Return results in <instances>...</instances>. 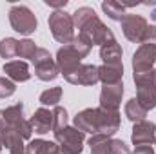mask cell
<instances>
[{"instance_id": "cell-2", "label": "cell", "mask_w": 156, "mask_h": 154, "mask_svg": "<svg viewBox=\"0 0 156 154\" xmlns=\"http://www.w3.org/2000/svg\"><path fill=\"white\" fill-rule=\"evenodd\" d=\"M71 16H73V22H75V29H78V35H82L91 45H100L102 47L104 44L115 40L113 31L98 18L94 9L83 5V7H78Z\"/></svg>"}, {"instance_id": "cell-21", "label": "cell", "mask_w": 156, "mask_h": 154, "mask_svg": "<svg viewBox=\"0 0 156 154\" xmlns=\"http://www.w3.org/2000/svg\"><path fill=\"white\" fill-rule=\"evenodd\" d=\"M102 9L104 13L111 18V20H116V22H122V18L125 16V4L122 2H116V0H105L102 2Z\"/></svg>"}, {"instance_id": "cell-6", "label": "cell", "mask_w": 156, "mask_h": 154, "mask_svg": "<svg viewBox=\"0 0 156 154\" xmlns=\"http://www.w3.org/2000/svg\"><path fill=\"white\" fill-rule=\"evenodd\" d=\"M31 62L35 65V75L42 82H53L55 78L60 75L56 60H53L51 53L47 49H44V47L37 49V53H35V56H33Z\"/></svg>"}, {"instance_id": "cell-14", "label": "cell", "mask_w": 156, "mask_h": 154, "mask_svg": "<svg viewBox=\"0 0 156 154\" xmlns=\"http://www.w3.org/2000/svg\"><path fill=\"white\" fill-rule=\"evenodd\" d=\"M80 64H82V56L73 47V44H67V45L58 49V53H56V65H58V71L62 75L71 73L73 69H76Z\"/></svg>"}, {"instance_id": "cell-36", "label": "cell", "mask_w": 156, "mask_h": 154, "mask_svg": "<svg viewBox=\"0 0 156 154\" xmlns=\"http://www.w3.org/2000/svg\"><path fill=\"white\" fill-rule=\"evenodd\" d=\"M153 18H154V20H156V11H154V13H153Z\"/></svg>"}, {"instance_id": "cell-19", "label": "cell", "mask_w": 156, "mask_h": 154, "mask_svg": "<svg viewBox=\"0 0 156 154\" xmlns=\"http://www.w3.org/2000/svg\"><path fill=\"white\" fill-rule=\"evenodd\" d=\"M26 154H62L56 142H45V140H33L26 145Z\"/></svg>"}, {"instance_id": "cell-27", "label": "cell", "mask_w": 156, "mask_h": 154, "mask_svg": "<svg viewBox=\"0 0 156 154\" xmlns=\"http://www.w3.org/2000/svg\"><path fill=\"white\" fill-rule=\"evenodd\" d=\"M67 127V111L60 105H55L53 109V132Z\"/></svg>"}, {"instance_id": "cell-8", "label": "cell", "mask_w": 156, "mask_h": 154, "mask_svg": "<svg viewBox=\"0 0 156 154\" xmlns=\"http://www.w3.org/2000/svg\"><path fill=\"white\" fill-rule=\"evenodd\" d=\"M120 24H122V31H123L125 38L129 40V42H133V44H140V45H142L144 35H145V31H147V27H149L147 20H145L142 15H133V13H129V15H125V16L122 18Z\"/></svg>"}, {"instance_id": "cell-3", "label": "cell", "mask_w": 156, "mask_h": 154, "mask_svg": "<svg viewBox=\"0 0 156 154\" xmlns=\"http://www.w3.org/2000/svg\"><path fill=\"white\" fill-rule=\"evenodd\" d=\"M49 29H51V35L53 38L64 45L71 44L75 40V22H73V16L69 13H66L64 9H58V11H53L49 15Z\"/></svg>"}, {"instance_id": "cell-16", "label": "cell", "mask_w": 156, "mask_h": 154, "mask_svg": "<svg viewBox=\"0 0 156 154\" xmlns=\"http://www.w3.org/2000/svg\"><path fill=\"white\" fill-rule=\"evenodd\" d=\"M4 73L11 82H27L31 78L29 73V65L24 60H9L4 64Z\"/></svg>"}, {"instance_id": "cell-5", "label": "cell", "mask_w": 156, "mask_h": 154, "mask_svg": "<svg viewBox=\"0 0 156 154\" xmlns=\"http://www.w3.org/2000/svg\"><path fill=\"white\" fill-rule=\"evenodd\" d=\"M9 24L20 35H31L37 31V16L27 5H13L9 9Z\"/></svg>"}, {"instance_id": "cell-12", "label": "cell", "mask_w": 156, "mask_h": 154, "mask_svg": "<svg viewBox=\"0 0 156 154\" xmlns=\"http://www.w3.org/2000/svg\"><path fill=\"white\" fill-rule=\"evenodd\" d=\"M156 140V123L154 121H138L134 123L133 127V132H131V142L133 145L136 147H144V145H153Z\"/></svg>"}, {"instance_id": "cell-28", "label": "cell", "mask_w": 156, "mask_h": 154, "mask_svg": "<svg viewBox=\"0 0 156 154\" xmlns=\"http://www.w3.org/2000/svg\"><path fill=\"white\" fill-rule=\"evenodd\" d=\"M15 82H11L7 76H0V98H9L11 94H15Z\"/></svg>"}, {"instance_id": "cell-7", "label": "cell", "mask_w": 156, "mask_h": 154, "mask_svg": "<svg viewBox=\"0 0 156 154\" xmlns=\"http://www.w3.org/2000/svg\"><path fill=\"white\" fill-rule=\"evenodd\" d=\"M4 120L5 125L13 131H16L24 140H29L33 134V127L27 120H24V105L22 103H15L11 107H7L4 111Z\"/></svg>"}, {"instance_id": "cell-4", "label": "cell", "mask_w": 156, "mask_h": 154, "mask_svg": "<svg viewBox=\"0 0 156 154\" xmlns=\"http://www.w3.org/2000/svg\"><path fill=\"white\" fill-rule=\"evenodd\" d=\"M55 142L60 147L62 154H82L83 151V142H85V132L78 131L76 127H64L55 132Z\"/></svg>"}, {"instance_id": "cell-17", "label": "cell", "mask_w": 156, "mask_h": 154, "mask_svg": "<svg viewBox=\"0 0 156 154\" xmlns=\"http://www.w3.org/2000/svg\"><path fill=\"white\" fill-rule=\"evenodd\" d=\"M29 123H31L35 132L47 134L49 131H53V111H49L45 107H40V109L35 111V114L31 116Z\"/></svg>"}, {"instance_id": "cell-20", "label": "cell", "mask_w": 156, "mask_h": 154, "mask_svg": "<svg viewBox=\"0 0 156 154\" xmlns=\"http://www.w3.org/2000/svg\"><path fill=\"white\" fill-rule=\"evenodd\" d=\"M98 76L104 85H115L120 83L123 78V65L122 67H109V65H100L98 67Z\"/></svg>"}, {"instance_id": "cell-29", "label": "cell", "mask_w": 156, "mask_h": 154, "mask_svg": "<svg viewBox=\"0 0 156 154\" xmlns=\"http://www.w3.org/2000/svg\"><path fill=\"white\" fill-rule=\"evenodd\" d=\"M109 154H133L129 151V147L122 142V140H113L109 142Z\"/></svg>"}, {"instance_id": "cell-23", "label": "cell", "mask_w": 156, "mask_h": 154, "mask_svg": "<svg viewBox=\"0 0 156 154\" xmlns=\"http://www.w3.org/2000/svg\"><path fill=\"white\" fill-rule=\"evenodd\" d=\"M109 142L111 138L105 136H91L87 142L91 147V154H109Z\"/></svg>"}, {"instance_id": "cell-18", "label": "cell", "mask_w": 156, "mask_h": 154, "mask_svg": "<svg viewBox=\"0 0 156 154\" xmlns=\"http://www.w3.org/2000/svg\"><path fill=\"white\" fill-rule=\"evenodd\" d=\"M2 143H4V147L9 151V152H26V145H24V138L16 132V131H13V129H9V127H5V131H4V134H2Z\"/></svg>"}, {"instance_id": "cell-25", "label": "cell", "mask_w": 156, "mask_h": 154, "mask_svg": "<svg viewBox=\"0 0 156 154\" xmlns=\"http://www.w3.org/2000/svg\"><path fill=\"white\" fill-rule=\"evenodd\" d=\"M18 54V40L16 38H4L0 42V56L2 58H15Z\"/></svg>"}, {"instance_id": "cell-37", "label": "cell", "mask_w": 156, "mask_h": 154, "mask_svg": "<svg viewBox=\"0 0 156 154\" xmlns=\"http://www.w3.org/2000/svg\"><path fill=\"white\" fill-rule=\"evenodd\" d=\"M13 154H26V152H13Z\"/></svg>"}, {"instance_id": "cell-33", "label": "cell", "mask_w": 156, "mask_h": 154, "mask_svg": "<svg viewBox=\"0 0 156 154\" xmlns=\"http://www.w3.org/2000/svg\"><path fill=\"white\" fill-rule=\"evenodd\" d=\"M5 120H4V111H0V136L4 134V131H5Z\"/></svg>"}, {"instance_id": "cell-30", "label": "cell", "mask_w": 156, "mask_h": 154, "mask_svg": "<svg viewBox=\"0 0 156 154\" xmlns=\"http://www.w3.org/2000/svg\"><path fill=\"white\" fill-rule=\"evenodd\" d=\"M142 44H153V45H156V26H149L147 27Z\"/></svg>"}, {"instance_id": "cell-35", "label": "cell", "mask_w": 156, "mask_h": 154, "mask_svg": "<svg viewBox=\"0 0 156 154\" xmlns=\"http://www.w3.org/2000/svg\"><path fill=\"white\" fill-rule=\"evenodd\" d=\"M154 85H156V69H154Z\"/></svg>"}, {"instance_id": "cell-1", "label": "cell", "mask_w": 156, "mask_h": 154, "mask_svg": "<svg viewBox=\"0 0 156 154\" xmlns=\"http://www.w3.org/2000/svg\"><path fill=\"white\" fill-rule=\"evenodd\" d=\"M120 113H109L100 107H89L75 116L73 127H76L82 132H89L91 136L113 138V134L120 129Z\"/></svg>"}, {"instance_id": "cell-9", "label": "cell", "mask_w": 156, "mask_h": 154, "mask_svg": "<svg viewBox=\"0 0 156 154\" xmlns=\"http://www.w3.org/2000/svg\"><path fill=\"white\" fill-rule=\"evenodd\" d=\"M156 62V45L142 44L133 54V75H144L154 71L153 65Z\"/></svg>"}, {"instance_id": "cell-26", "label": "cell", "mask_w": 156, "mask_h": 154, "mask_svg": "<svg viewBox=\"0 0 156 154\" xmlns=\"http://www.w3.org/2000/svg\"><path fill=\"white\" fill-rule=\"evenodd\" d=\"M37 49H38V47L35 45L33 40H29V38L18 40V54H16V56H20V58H27V60H33Z\"/></svg>"}, {"instance_id": "cell-13", "label": "cell", "mask_w": 156, "mask_h": 154, "mask_svg": "<svg viewBox=\"0 0 156 154\" xmlns=\"http://www.w3.org/2000/svg\"><path fill=\"white\" fill-rule=\"evenodd\" d=\"M136 83V102L149 113L151 109L156 107V85L154 78H145L138 80Z\"/></svg>"}, {"instance_id": "cell-24", "label": "cell", "mask_w": 156, "mask_h": 154, "mask_svg": "<svg viewBox=\"0 0 156 154\" xmlns=\"http://www.w3.org/2000/svg\"><path fill=\"white\" fill-rule=\"evenodd\" d=\"M62 87H51V89H47V91H44L42 94H40V103L45 107V105H58V102H60V98H62Z\"/></svg>"}, {"instance_id": "cell-32", "label": "cell", "mask_w": 156, "mask_h": 154, "mask_svg": "<svg viewBox=\"0 0 156 154\" xmlns=\"http://www.w3.org/2000/svg\"><path fill=\"white\" fill-rule=\"evenodd\" d=\"M45 4H47L49 7H55V9L58 11V9H62V7H66V5H67V0H60V2H51V0H45Z\"/></svg>"}, {"instance_id": "cell-22", "label": "cell", "mask_w": 156, "mask_h": 154, "mask_svg": "<svg viewBox=\"0 0 156 154\" xmlns=\"http://www.w3.org/2000/svg\"><path fill=\"white\" fill-rule=\"evenodd\" d=\"M125 116L133 121V123H138V121H144L145 116H147V111L136 102V98H131L127 103H125V109H123Z\"/></svg>"}, {"instance_id": "cell-34", "label": "cell", "mask_w": 156, "mask_h": 154, "mask_svg": "<svg viewBox=\"0 0 156 154\" xmlns=\"http://www.w3.org/2000/svg\"><path fill=\"white\" fill-rule=\"evenodd\" d=\"M2 147H4V143H2V136H0V149H2Z\"/></svg>"}, {"instance_id": "cell-15", "label": "cell", "mask_w": 156, "mask_h": 154, "mask_svg": "<svg viewBox=\"0 0 156 154\" xmlns=\"http://www.w3.org/2000/svg\"><path fill=\"white\" fill-rule=\"evenodd\" d=\"M122 56H123V51H122V45L116 42V38L104 44L100 47V58L104 62V65H109V67H122Z\"/></svg>"}, {"instance_id": "cell-38", "label": "cell", "mask_w": 156, "mask_h": 154, "mask_svg": "<svg viewBox=\"0 0 156 154\" xmlns=\"http://www.w3.org/2000/svg\"><path fill=\"white\" fill-rule=\"evenodd\" d=\"M154 145H156V140H154Z\"/></svg>"}, {"instance_id": "cell-10", "label": "cell", "mask_w": 156, "mask_h": 154, "mask_svg": "<svg viewBox=\"0 0 156 154\" xmlns=\"http://www.w3.org/2000/svg\"><path fill=\"white\" fill-rule=\"evenodd\" d=\"M64 78L73 85H83V87H91V85H96L100 82L98 67L93 64H80L76 69L64 75Z\"/></svg>"}, {"instance_id": "cell-11", "label": "cell", "mask_w": 156, "mask_h": 154, "mask_svg": "<svg viewBox=\"0 0 156 154\" xmlns=\"http://www.w3.org/2000/svg\"><path fill=\"white\" fill-rule=\"evenodd\" d=\"M123 96V82L115 83V85H104L100 93V109L109 111V113H118L120 103Z\"/></svg>"}, {"instance_id": "cell-31", "label": "cell", "mask_w": 156, "mask_h": 154, "mask_svg": "<svg viewBox=\"0 0 156 154\" xmlns=\"http://www.w3.org/2000/svg\"><path fill=\"white\" fill-rule=\"evenodd\" d=\"M133 154H156V152H154V149H153V147L144 145V147H136V149L133 151Z\"/></svg>"}]
</instances>
